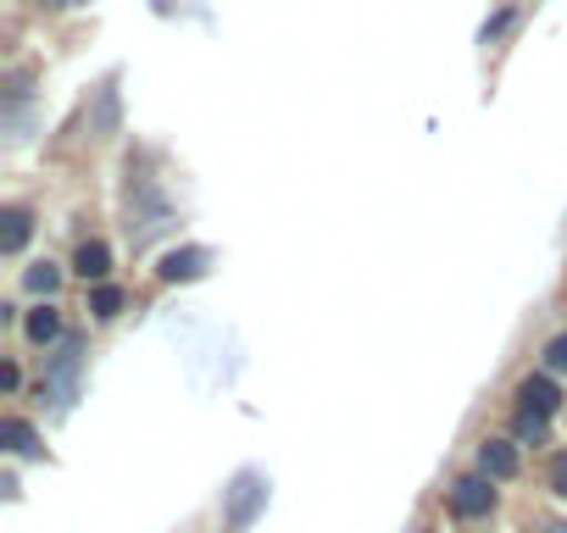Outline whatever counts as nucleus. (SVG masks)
Here are the masks:
<instances>
[{"instance_id": "1", "label": "nucleus", "mask_w": 567, "mask_h": 533, "mask_svg": "<svg viewBox=\"0 0 567 533\" xmlns=\"http://www.w3.org/2000/svg\"><path fill=\"white\" fill-rule=\"evenodd\" d=\"M123 195H128V239H134V250H151V239L173 228V206L156 189V178H145V173H128Z\"/></svg>"}, {"instance_id": "2", "label": "nucleus", "mask_w": 567, "mask_h": 533, "mask_svg": "<svg viewBox=\"0 0 567 533\" xmlns=\"http://www.w3.org/2000/svg\"><path fill=\"white\" fill-rule=\"evenodd\" d=\"M261 505H267V483H261L256 472H239L234 489H228V533L250 527V516H256Z\"/></svg>"}, {"instance_id": "3", "label": "nucleus", "mask_w": 567, "mask_h": 533, "mask_svg": "<svg viewBox=\"0 0 567 533\" xmlns=\"http://www.w3.org/2000/svg\"><path fill=\"white\" fill-rule=\"evenodd\" d=\"M451 511L467 516V522H473V516H489V511H495V489H489V478H484V472L456 478V483H451Z\"/></svg>"}, {"instance_id": "4", "label": "nucleus", "mask_w": 567, "mask_h": 533, "mask_svg": "<svg viewBox=\"0 0 567 533\" xmlns=\"http://www.w3.org/2000/svg\"><path fill=\"white\" fill-rule=\"evenodd\" d=\"M517 411L550 422V417L561 411V389H556L550 378H523V384H517Z\"/></svg>"}, {"instance_id": "5", "label": "nucleus", "mask_w": 567, "mask_h": 533, "mask_svg": "<svg viewBox=\"0 0 567 533\" xmlns=\"http://www.w3.org/2000/svg\"><path fill=\"white\" fill-rule=\"evenodd\" d=\"M212 266V250H200V244H184V250H173L167 261H162V279L167 284H195L200 273Z\"/></svg>"}, {"instance_id": "6", "label": "nucleus", "mask_w": 567, "mask_h": 533, "mask_svg": "<svg viewBox=\"0 0 567 533\" xmlns=\"http://www.w3.org/2000/svg\"><path fill=\"white\" fill-rule=\"evenodd\" d=\"M478 472H484L489 483L517 478V450H512L506 439H484V445H478Z\"/></svg>"}, {"instance_id": "7", "label": "nucleus", "mask_w": 567, "mask_h": 533, "mask_svg": "<svg viewBox=\"0 0 567 533\" xmlns=\"http://www.w3.org/2000/svg\"><path fill=\"white\" fill-rule=\"evenodd\" d=\"M29 233H34V217H29L23 206L0 211V250H7V255H18V250L29 244Z\"/></svg>"}, {"instance_id": "8", "label": "nucleus", "mask_w": 567, "mask_h": 533, "mask_svg": "<svg viewBox=\"0 0 567 533\" xmlns=\"http://www.w3.org/2000/svg\"><path fill=\"white\" fill-rule=\"evenodd\" d=\"M73 266H79V279H106L112 273V250L101 239H84L79 255H73Z\"/></svg>"}, {"instance_id": "9", "label": "nucleus", "mask_w": 567, "mask_h": 533, "mask_svg": "<svg viewBox=\"0 0 567 533\" xmlns=\"http://www.w3.org/2000/svg\"><path fill=\"white\" fill-rule=\"evenodd\" d=\"M0 445H7L12 456H34V450H40V439H34V428H29L23 417H7V422H0Z\"/></svg>"}, {"instance_id": "10", "label": "nucleus", "mask_w": 567, "mask_h": 533, "mask_svg": "<svg viewBox=\"0 0 567 533\" xmlns=\"http://www.w3.org/2000/svg\"><path fill=\"white\" fill-rule=\"evenodd\" d=\"M29 95H34V73H29V67H12V73H7V117H12V123H18V112L29 106Z\"/></svg>"}, {"instance_id": "11", "label": "nucleus", "mask_w": 567, "mask_h": 533, "mask_svg": "<svg viewBox=\"0 0 567 533\" xmlns=\"http://www.w3.org/2000/svg\"><path fill=\"white\" fill-rule=\"evenodd\" d=\"M29 339L34 345H51V339H62V317H56V306H40V312H29Z\"/></svg>"}, {"instance_id": "12", "label": "nucleus", "mask_w": 567, "mask_h": 533, "mask_svg": "<svg viewBox=\"0 0 567 533\" xmlns=\"http://www.w3.org/2000/svg\"><path fill=\"white\" fill-rule=\"evenodd\" d=\"M23 284H29L34 295H56V284H62V266H51V261H34L29 273H23Z\"/></svg>"}, {"instance_id": "13", "label": "nucleus", "mask_w": 567, "mask_h": 533, "mask_svg": "<svg viewBox=\"0 0 567 533\" xmlns=\"http://www.w3.org/2000/svg\"><path fill=\"white\" fill-rule=\"evenodd\" d=\"M90 134H117V90H101V106H95V117H90Z\"/></svg>"}, {"instance_id": "14", "label": "nucleus", "mask_w": 567, "mask_h": 533, "mask_svg": "<svg viewBox=\"0 0 567 533\" xmlns=\"http://www.w3.org/2000/svg\"><path fill=\"white\" fill-rule=\"evenodd\" d=\"M90 312H95L101 323H106V317H117V312H123V290H112V284H101V290L90 295Z\"/></svg>"}, {"instance_id": "15", "label": "nucleus", "mask_w": 567, "mask_h": 533, "mask_svg": "<svg viewBox=\"0 0 567 533\" xmlns=\"http://www.w3.org/2000/svg\"><path fill=\"white\" fill-rule=\"evenodd\" d=\"M545 483H550V494H556V500H567V450H561V456L550 461V472H545Z\"/></svg>"}, {"instance_id": "16", "label": "nucleus", "mask_w": 567, "mask_h": 533, "mask_svg": "<svg viewBox=\"0 0 567 533\" xmlns=\"http://www.w3.org/2000/svg\"><path fill=\"white\" fill-rule=\"evenodd\" d=\"M545 367H550V373H567V334H556V339L545 345Z\"/></svg>"}, {"instance_id": "17", "label": "nucleus", "mask_w": 567, "mask_h": 533, "mask_svg": "<svg viewBox=\"0 0 567 533\" xmlns=\"http://www.w3.org/2000/svg\"><path fill=\"white\" fill-rule=\"evenodd\" d=\"M523 533H567V516H528Z\"/></svg>"}, {"instance_id": "18", "label": "nucleus", "mask_w": 567, "mask_h": 533, "mask_svg": "<svg viewBox=\"0 0 567 533\" xmlns=\"http://www.w3.org/2000/svg\"><path fill=\"white\" fill-rule=\"evenodd\" d=\"M517 439H534V445H539V439H545V422H539V417H523V411H517Z\"/></svg>"}, {"instance_id": "19", "label": "nucleus", "mask_w": 567, "mask_h": 533, "mask_svg": "<svg viewBox=\"0 0 567 533\" xmlns=\"http://www.w3.org/2000/svg\"><path fill=\"white\" fill-rule=\"evenodd\" d=\"M40 7H51V12H73L79 0H40Z\"/></svg>"}]
</instances>
